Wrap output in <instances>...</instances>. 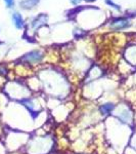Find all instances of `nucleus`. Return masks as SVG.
Segmentation results:
<instances>
[{"label":"nucleus","mask_w":136,"mask_h":154,"mask_svg":"<svg viewBox=\"0 0 136 154\" xmlns=\"http://www.w3.org/2000/svg\"><path fill=\"white\" fill-rule=\"evenodd\" d=\"M43 58V54H41L38 50H35V52H31L28 54H26L24 57V60H26L27 62L30 63H37V62H40Z\"/></svg>","instance_id":"obj_1"},{"label":"nucleus","mask_w":136,"mask_h":154,"mask_svg":"<svg viewBox=\"0 0 136 154\" xmlns=\"http://www.w3.org/2000/svg\"><path fill=\"white\" fill-rule=\"evenodd\" d=\"M112 27H114L115 29L119 30V29H124V28L128 27L129 26V21L127 19H124V18H119L116 19L112 22Z\"/></svg>","instance_id":"obj_2"},{"label":"nucleus","mask_w":136,"mask_h":154,"mask_svg":"<svg viewBox=\"0 0 136 154\" xmlns=\"http://www.w3.org/2000/svg\"><path fill=\"white\" fill-rule=\"evenodd\" d=\"M114 108H115L114 104H112V103H107V104L101 105L99 110H100V113L103 114V115H107V114H109L113 111V109Z\"/></svg>","instance_id":"obj_3"},{"label":"nucleus","mask_w":136,"mask_h":154,"mask_svg":"<svg viewBox=\"0 0 136 154\" xmlns=\"http://www.w3.org/2000/svg\"><path fill=\"white\" fill-rule=\"evenodd\" d=\"M12 20H14V25H16V28H18V29L23 28V26H24V20H23L22 16H21L20 14L14 12V14H12Z\"/></svg>","instance_id":"obj_4"},{"label":"nucleus","mask_w":136,"mask_h":154,"mask_svg":"<svg viewBox=\"0 0 136 154\" xmlns=\"http://www.w3.org/2000/svg\"><path fill=\"white\" fill-rule=\"evenodd\" d=\"M39 1H40V0H24V1L21 2V6H22L23 8H32V7L35 6Z\"/></svg>","instance_id":"obj_5"},{"label":"nucleus","mask_w":136,"mask_h":154,"mask_svg":"<svg viewBox=\"0 0 136 154\" xmlns=\"http://www.w3.org/2000/svg\"><path fill=\"white\" fill-rule=\"evenodd\" d=\"M105 2H107V4L111 5V6H113V7H114V8L118 9V10H120V9H121V7H120V6H119V5L115 4V3H114V2H113L112 0H105Z\"/></svg>","instance_id":"obj_6"},{"label":"nucleus","mask_w":136,"mask_h":154,"mask_svg":"<svg viewBox=\"0 0 136 154\" xmlns=\"http://www.w3.org/2000/svg\"><path fill=\"white\" fill-rule=\"evenodd\" d=\"M5 1V3H6V5H7V7H12L14 5V0H4Z\"/></svg>","instance_id":"obj_7"},{"label":"nucleus","mask_w":136,"mask_h":154,"mask_svg":"<svg viewBox=\"0 0 136 154\" xmlns=\"http://www.w3.org/2000/svg\"><path fill=\"white\" fill-rule=\"evenodd\" d=\"M81 0H71V2L73 3V4H79L80 3Z\"/></svg>","instance_id":"obj_8"},{"label":"nucleus","mask_w":136,"mask_h":154,"mask_svg":"<svg viewBox=\"0 0 136 154\" xmlns=\"http://www.w3.org/2000/svg\"><path fill=\"white\" fill-rule=\"evenodd\" d=\"M85 1H87V2H92V1H95V0H85Z\"/></svg>","instance_id":"obj_9"}]
</instances>
